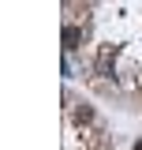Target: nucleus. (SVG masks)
I'll list each match as a JSON object with an SVG mask.
<instances>
[{
    "label": "nucleus",
    "instance_id": "2",
    "mask_svg": "<svg viewBox=\"0 0 142 150\" xmlns=\"http://www.w3.org/2000/svg\"><path fill=\"white\" fill-rule=\"evenodd\" d=\"M112 56H116V45H108L105 53L97 56V75H108V71H112Z\"/></svg>",
    "mask_w": 142,
    "mask_h": 150
},
{
    "label": "nucleus",
    "instance_id": "4",
    "mask_svg": "<svg viewBox=\"0 0 142 150\" xmlns=\"http://www.w3.org/2000/svg\"><path fill=\"white\" fill-rule=\"evenodd\" d=\"M131 150H142V139H138V143H135V146H131Z\"/></svg>",
    "mask_w": 142,
    "mask_h": 150
},
{
    "label": "nucleus",
    "instance_id": "1",
    "mask_svg": "<svg viewBox=\"0 0 142 150\" xmlns=\"http://www.w3.org/2000/svg\"><path fill=\"white\" fill-rule=\"evenodd\" d=\"M82 45V26H64V53H75Z\"/></svg>",
    "mask_w": 142,
    "mask_h": 150
},
{
    "label": "nucleus",
    "instance_id": "3",
    "mask_svg": "<svg viewBox=\"0 0 142 150\" xmlns=\"http://www.w3.org/2000/svg\"><path fill=\"white\" fill-rule=\"evenodd\" d=\"M90 120H93V109L90 105H79L75 109V124H90Z\"/></svg>",
    "mask_w": 142,
    "mask_h": 150
}]
</instances>
